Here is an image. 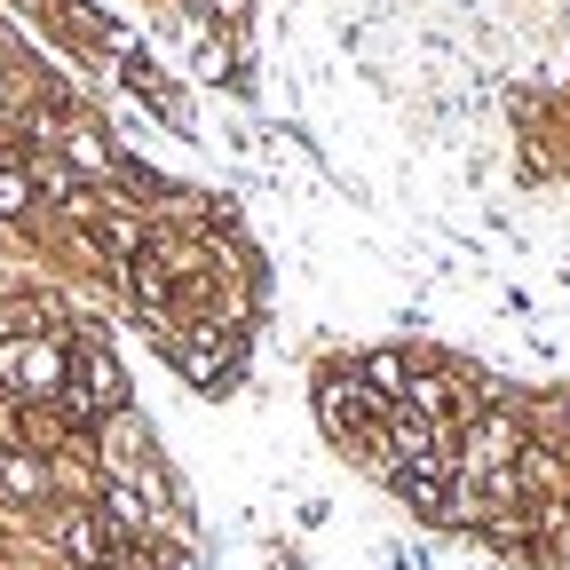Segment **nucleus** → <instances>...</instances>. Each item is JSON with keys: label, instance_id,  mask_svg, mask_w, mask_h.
Listing matches in <instances>:
<instances>
[{"label": "nucleus", "instance_id": "obj_2", "mask_svg": "<svg viewBox=\"0 0 570 570\" xmlns=\"http://www.w3.org/2000/svg\"><path fill=\"white\" fill-rule=\"evenodd\" d=\"M56 404H63V420L80 428V436H88L104 412H119V404H127V381H119V365H111V348H96V341L71 348V373H63V396H56Z\"/></svg>", "mask_w": 570, "mask_h": 570}, {"label": "nucleus", "instance_id": "obj_3", "mask_svg": "<svg viewBox=\"0 0 570 570\" xmlns=\"http://www.w3.org/2000/svg\"><path fill=\"white\" fill-rule=\"evenodd\" d=\"M523 452H531V444H523V420L491 404V412H475V420H468V436H460L452 468H460L468 483H483V475H499V468H515Z\"/></svg>", "mask_w": 570, "mask_h": 570}, {"label": "nucleus", "instance_id": "obj_4", "mask_svg": "<svg viewBox=\"0 0 570 570\" xmlns=\"http://www.w3.org/2000/svg\"><path fill=\"white\" fill-rule=\"evenodd\" d=\"M48 491H56V468H48L40 452H24V444H0V515H24V508H40Z\"/></svg>", "mask_w": 570, "mask_h": 570}, {"label": "nucleus", "instance_id": "obj_8", "mask_svg": "<svg viewBox=\"0 0 570 570\" xmlns=\"http://www.w3.org/2000/svg\"><path fill=\"white\" fill-rule=\"evenodd\" d=\"M63 317H56V302L48 294H9L0 302V341H32V333H56Z\"/></svg>", "mask_w": 570, "mask_h": 570}, {"label": "nucleus", "instance_id": "obj_5", "mask_svg": "<svg viewBox=\"0 0 570 570\" xmlns=\"http://www.w3.org/2000/svg\"><path fill=\"white\" fill-rule=\"evenodd\" d=\"M88 436H96V452H104V468H111L119 483H127L135 468H151V428H142L127 404H119V412H104V420L88 428Z\"/></svg>", "mask_w": 570, "mask_h": 570}, {"label": "nucleus", "instance_id": "obj_7", "mask_svg": "<svg viewBox=\"0 0 570 570\" xmlns=\"http://www.w3.org/2000/svg\"><path fill=\"white\" fill-rule=\"evenodd\" d=\"M71 436H80V428L63 420V404H17V444H24V452H40V460H48V452H56V444H71Z\"/></svg>", "mask_w": 570, "mask_h": 570}, {"label": "nucleus", "instance_id": "obj_11", "mask_svg": "<svg viewBox=\"0 0 570 570\" xmlns=\"http://www.w3.org/2000/svg\"><path fill=\"white\" fill-rule=\"evenodd\" d=\"M562 420H570V404H562Z\"/></svg>", "mask_w": 570, "mask_h": 570}, {"label": "nucleus", "instance_id": "obj_10", "mask_svg": "<svg viewBox=\"0 0 570 570\" xmlns=\"http://www.w3.org/2000/svg\"><path fill=\"white\" fill-rule=\"evenodd\" d=\"M32 206H40V190H32V167H24V159H0V223L17 230Z\"/></svg>", "mask_w": 570, "mask_h": 570}, {"label": "nucleus", "instance_id": "obj_6", "mask_svg": "<svg viewBox=\"0 0 570 570\" xmlns=\"http://www.w3.org/2000/svg\"><path fill=\"white\" fill-rule=\"evenodd\" d=\"M56 547L80 562V570H104V554H111V531H104V515L96 508H71L63 523H56Z\"/></svg>", "mask_w": 570, "mask_h": 570}, {"label": "nucleus", "instance_id": "obj_12", "mask_svg": "<svg viewBox=\"0 0 570 570\" xmlns=\"http://www.w3.org/2000/svg\"><path fill=\"white\" fill-rule=\"evenodd\" d=\"M104 570H111V562H104Z\"/></svg>", "mask_w": 570, "mask_h": 570}, {"label": "nucleus", "instance_id": "obj_1", "mask_svg": "<svg viewBox=\"0 0 570 570\" xmlns=\"http://www.w3.org/2000/svg\"><path fill=\"white\" fill-rule=\"evenodd\" d=\"M63 373H71V348L56 333L0 341V404H56L63 396Z\"/></svg>", "mask_w": 570, "mask_h": 570}, {"label": "nucleus", "instance_id": "obj_9", "mask_svg": "<svg viewBox=\"0 0 570 570\" xmlns=\"http://www.w3.org/2000/svg\"><path fill=\"white\" fill-rule=\"evenodd\" d=\"M356 381H365V396H373V404H396V396L412 389V356H396V348H373L365 365H356Z\"/></svg>", "mask_w": 570, "mask_h": 570}]
</instances>
